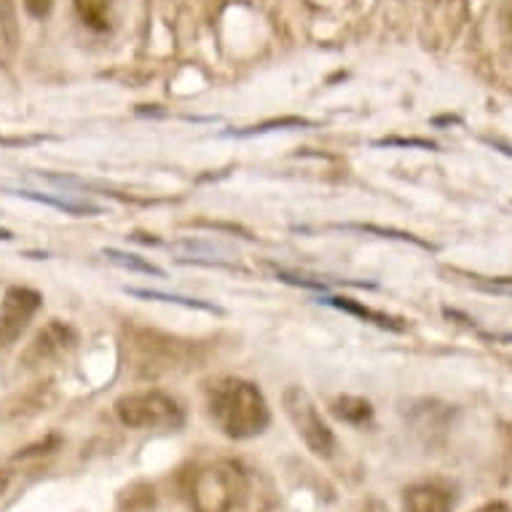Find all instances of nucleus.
<instances>
[{"label": "nucleus", "mask_w": 512, "mask_h": 512, "mask_svg": "<svg viewBox=\"0 0 512 512\" xmlns=\"http://www.w3.org/2000/svg\"><path fill=\"white\" fill-rule=\"evenodd\" d=\"M454 507V488L445 483H416L403 494V512H454Z\"/></svg>", "instance_id": "obj_7"}, {"label": "nucleus", "mask_w": 512, "mask_h": 512, "mask_svg": "<svg viewBox=\"0 0 512 512\" xmlns=\"http://www.w3.org/2000/svg\"><path fill=\"white\" fill-rule=\"evenodd\" d=\"M303 124H306L303 118H282V121H266V124L261 126H250V129H244V132H239V135L247 137V135H258V132H269V129H274V126L285 129V126H303Z\"/></svg>", "instance_id": "obj_14"}, {"label": "nucleus", "mask_w": 512, "mask_h": 512, "mask_svg": "<svg viewBox=\"0 0 512 512\" xmlns=\"http://www.w3.org/2000/svg\"><path fill=\"white\" fill-rule=\"evenodd\" d=\"M207 411L215 427L231 440H252L263 435L271 424V411L266 397L247 378L218 376L207 381Z\"/></svg>", "instance_id": "obj_1"}, {"label": "nucleus", "mask_w": 512, "mask_h": 512, "mask_svg": "<svg viewBox=\"0 0 512 512\" xmlns=\"http://www.w3.org/2000/svg\"><path fill=\"white\" fill-rule=\"evenodd\" d=\"M378 145H419V148H429V151L435 148V145L424 143V140H381Z\"/></svg>", "instance_id": "obj_16"}, {"label": "nucleus", "mask_w": 512, "mask_h": 512, "mask_svg": "<svg viewBox=\"0 0 512 512\" xmlns=\"http://www.w3.org/2000/svg\"><path fill=\"white\" fill-rule=\"evenodd\" d=\"M113 3L116 0H76V11L86 27H92V30H108Z\"/></svg>", "instance_id": "obj_10"}, {"label": "nucleus", "mask_w": 512, "mask_h": 512, "mask_svg": "<svg viewBox=\"0 0 512 512\" xmlns=\"http://www.w3.org/2000/svg\"><path fill=\"white\" fill-rule=\"evenodd\" d=\"M325 303H330V306H336L338 311H344V314H352V317L357 319H365V322H370V325H376V328L381 330H392V333H403L408 325H405V319L400 317H392V314H384V311H376L370 309V306H362L360 301H352V298H328Z\"/></svg>", "instance_id": "obj_8"}, {"label": "nucleus", "mask_w": 512, "mask_h": 512, "mask_svg": "<svg viewBox=\"0 0 512 512\" xmlns=\"http://www.w3.org/2000/svg\"><path fill=\"white\" fill-rule=\"evenodd\" d=\"M25 3V11L33 19H46L54 9V0H22Z\"/></svg>", "instance_id": "obj_15"}, {"label": "nucleus", "mask_w": 512, "mask_h": 512, "mask_svg": "<svg viewBox=\"0 0 512 512\" xmlns=\"http://www.w3.org/2000/svg\"><path fill=\"white\" fill-rule=\"evenodd\" d=\"M282 405H285L287 419L293 421L295 432L301 437L306 448H309L314 456H322V459H330L333 451H336V435L333 429L322 421L317 405L309 397V392L301 387H287L285 397H282Z\"/></svg>", "instance_id": "obj_4"}, {"label": "nucleus", "mask_w": 512, "mask_h": 512, "mask_svg": "<svg viewBox=\"0 0 512 512\" xmlns=\"http://www.w3.org/2000/svg\"><path fill=\"white\" fill-rule=\"evenodd\" d=\"M118 421L129 429H180L185 413L175 397L159 389L129 392L116 400Z\"/></svg>", "instance_id": "obj_3"}, {"label": "nucleus", "mask_w": 512, "mask_h": 512, "mask_svg": "<svg viewBox=\"0 0 512 512\" xmlns=\"http://www.w3.org/2000/svg\"><path fill=\"white\" fill-rule=\"evenodd\" d=\"M105 258L116 263V266H121V269L140 271V274H153V277H164V271H161L159 266H153L151 261H143L140 255H132V252H121L108 247V250H105Z\"/></svg>", "instance_id": "obj_12"}, {"label": "nucleus", "mask_w": 512, "mask_h": 512, "mask_svg": "<svg viewBox=\"0 0 512 512\" xmlns=\"http://www.w3.org/2000/svg\"><path fill=\"white\" fill-rule=\"evenodd\" d=\"M247 491V478L239 464L210 462L191 478V504L196 512H234Z\"/></svg>", "instance_id": "obj_2"}, {"label": "nucleus", "mask_w": 512, "mask_h": 512, "mask_svg": "<svg viewBox=\"0 0 512 512\" xmlns=\"http://www.w3.org/2000/svg\"><path fill=\"white\" fill-rule=\"evenodd\" d=\"M475 512H512V510L504 502H488L483 504V507H478Z\"/></svg>", "instance_id": "obj_17"}, {"label": "nucleus", "mask_w": 512, "mask_h": 512, "mask_svg": "<svg viewBox=\"0 0 512 512\" xmlns=\"http://www.w3.org/2000/svg\"><path fill=\"white\" fill-rule=\"evenodd\" d=\"M41 293L33 287H9L0 303V349H9L22 338L27 325L41 311Z\"/></svg>", "instance_id": "obj_5"}, {"label": "nucleus", "mask_w": 512, "mask_h": 512, "mask_svg": "<svg viewBox=\"0 0 512 512\" xmlns=\"http://www.w3.org/2000/svg\"><path fill=\"white\" fill-rule=\"evenodd\" d=\"M330 411L336 416L338 421H344V424H354V427H360L365 421H370L373 416V408H370L368 400H362V397H336L333 403H330Z\"/></svg>", "instance_id": "obj_9"}, {"label": "nucleus", "mask_w": 512, "mask_h": 512, "mask_svg": "<svg viewBox=\"0 0 512 512\" xmlns=\"http://www.w3.org/2000/svg\"><path fill=\"white\" fill-rule=\"evenodd\" d=\"M504 443H507V448H510V454H512V424L504 427Z\"/></svg>", "instance_id": "obj_19"}, {"label": "nucleus", "mask_w": 512, "mask_h": 512, "mask_svg": "<svg viewBox=\"0 0 512 512\" xmlns=\"http://www.w3.org/2000/svg\"><path fill=\"white\" fill-rule=\"evenodd\" d=\"M362 512H389V507H387V504L378 502V499H370V502L365 504V510H362Z\"/></svg>", "instance_id": "obj_18"}, {"label": "nucleus", "mask_w": 512, "mask_h": 512, "mask_svg": "<svg viewBox=\"0 0 512 512\" xmlns=\"http://www.w3.org/2000/svg\"><path fill=\"white\" fill-rule=\"evenodd\" d=\"M126 293L135 295V298H145V301H161V303H180L185 309H202V311H215L220 314L218 306H212L207 301H199V298H185V295H169L159 293V290H140V287H126Z\"/></svg>", "instance_id": "obj_11"}, {"label": "nucleus", "mask_w": 512, "mask_h": 512, "mask_svg": "<svg viewBox=\"0 0 512 512\" xmlns=\"http://www.w3.org/2000/svg\"><path fill=\"white\" fill-rule=\"evenodd\" d=\"M76 344V330L70 328L62 319H51L49 325L30 341V346L22 354L25 365H43V362L54 360L59 354H65Z\"/></svg>", "instance_id": "obj_6"}, {"label": "nucleus", "mask_w": 512, "mask_h": 512, "mask_svg": "<svg viewBox=\"0 0 512 512\" xmlns=\"http://www.w3.org/2000/svg\"><path fill=\"white\" fill-rule=\"evenodd\" d=\"M17 196H25V199H33V202L49 204V207H57V210L68 212V215H97V207L92 204H81V202H68V199H51V196L35 194V191H19Z\"/></svg>", "instance_id": "obj_13"}, {"label": "nucleus", "mask_w": 512, "mask_h": 512, "mask_svg": "<svg viewBox=\"0 0 512 512\" xmlns=\"http://www.w3.org/2000/svg\"><path fill=\"white\" fill-rule=\"evenodd\" d=\"M491 145H496L499 151H504V153H507V156H512V148H510V145H499V143H491Z\"/></svg>", "instance_id": "obj_21"}, {"label": "nucleus", "mask_w": 512, "mask_h": 512, "mask_svg": "<svg viewBox=\"0 0 512 512\" xmlns=\"http://www.w3.org/2000/svg\"><path fill=\"white\" fill-rule=\"evenodd\" d=\"M6 486H9V475H6V472H0V494L6 491Z\"/></svg>", "instance_id": "obj_20"}]
</instances>
